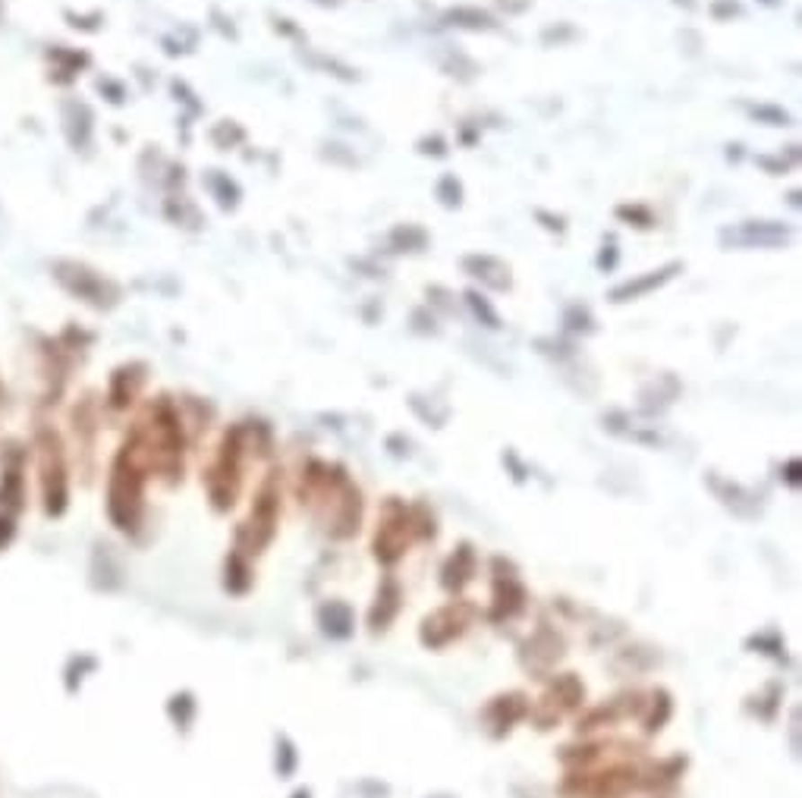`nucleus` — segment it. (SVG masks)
Wrapping results in <instances>:
<instances>
[{
    "instance_id": "1",
    "label": "nucleus",
    "mask_w": 802,
    "mask_h": 798,
    "mask_svg": "<svg viewBox=\"0 0 802 798\" xmlns=\"http://www.w3.org/2000/svg\"><path fill=\"white\" fill-rule=\"evenodd\" d=\"M724 239H733L739 245H780L789 239V230L777 220H749L736 232H724Z\"/></svg>"
},
{
    "instance_id": "2",
    "label": "nucleus",
    "mask_w": 802,
    "mask_h": 798,
    "mask_svg": "<svg viewBox=\"0 0 802 798\" xmlns=\"http://www.w3.org/2000/svg\"><path fill=\"white\" fill-rule=\"evenodd\" d=\"M676 270H683V264H680V261H670L667 267H661V270H648V274H645V276H636V280H626L623 286L613 289L611 299H613V302L639 299V295H645V293H651V289L664 286V283H667L670 276L676 274Z\"/></svg>"
},
{
    "instance_id": "3",
    "label": "nucleus",
    "mask_w": 802,
    "mask_h": 798,
    "mask_svg": "<svg viewBox=\"0 0 802 798\" xmlns=\"http://www.w3.org/2000/svg\"><path fill=\"white\" fill-rule=\"evenodd\" d=\"M463 267H466L472 276H479V280L491 283V286H498V289H500V283L494 280V274H510V267H507V264H500L498 258H491V255H469V258H463Z\"/></svg>"
},
{
    "instance_id": "4",
    "label": "nucleus",
    "mask_w": 802,
    "mask_h": 798,
    "mask_svg": "<svg viewBox=\"0 0 802 798\" xmlns=\"http://www.w3.org/2000/svg\"><path fill=\"white\" fill-rule=\"evenodd\" d=\"M450 25H466V29H498L491 13L485 10H472V6H460V10H450L447 16Z\"/></svg>"
},
{
    "instance_id": "5",
    "label": "nucleus",
    "mask_w": 802,
    "mask_h": 798,
    "mask_svg": "<svg viewBox=\"0 0 802 798\" xmlns=\"http://www.w3.org/2000/svg\"><path fill=\"white\" fill-rule=\"evenodd\" d=\"M391 242L397 245V251H422L425 242H428V232H425L422 226L406 224L391 232Z\"/></svg>"
},
{
    "instance_id": "6",
    "label": "nucleus",
    "mask_w": 802,
    "mask_h": 798,
    "mask_svg": "<svg viewBox=\"0 0 802 798\" xmlns=\"http://www.w3.org/2000/svg\"><path fill=\"white\" fill-rule=\"evenodd\" d=\"M437 195H441V201L447 207H456L463 201V186L456 182V176H444V180L437 182Z\"/></svg>"
},
{
    "instance_id": "7",
    "label": "nucleus",
    "mask_w": 802,
    "mask_h": 798,
    "mask_svg": "<svg viewBox=\"0 0 802 798\" xmlns=\"http://www.w3.org/2000/svg\"><path fill=\"white\" fill-rule=\"evenodd\" d=\"M617 214H620V217H630V220H632V217L642 220V224H639V226H655V217H651V214L645 211V207H620Z\"/></svg>"
},
{
    "instance_id": "8",
    "label": "nucleus",
    "mask_w": 802,
    "mask_h": 798,
    "mask_svg": "<svg viewBox=\"0 0 802 798\" xmlns=\"http://www.w3.org/2000/svg\"><path fill=\"white\" fill-rule=\"evenodd\" d=\"M422 151H425V154H444V142H441V138H425Z\"/></svg>"
}]
</instances>
